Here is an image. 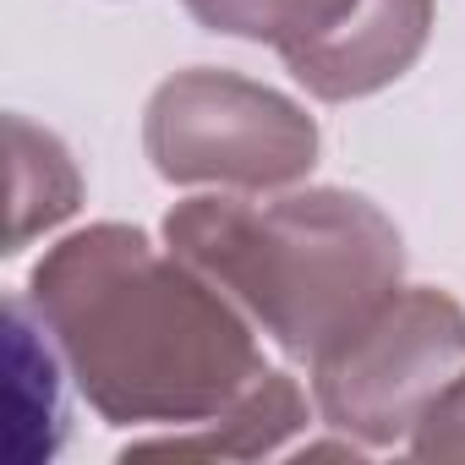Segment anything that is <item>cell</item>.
Returning <instances> with one entry per match:
<instances>
[{
	"mask_svg": "<svg viewBox=\"0 0 465 465\" xmlns=\"http://www.w3.org/2000/svg\"><path fill=\"white\" fill-rule=\"evenodd\" d=\"M34 307L115 421H186L263 378L219 291L121 224L61 242L34 274Z\"/></svg>",
	"mask_w": 465,
	"mask_h": 465,
	"instance_id": "cell-1",
	"label": "cell"
},
{
	"mask_svg": "<svg viewBox=\"0 0 465 465\" xmlns=\"http://www.w3.org/2000/svg\"><path fill=\"white\" fill-rule=\"evenodd\" d=\"M164 236L296 356L334 351L400 280L394 224L345 192L280 203L192 197L164 219Z\"/></svg>",
	"mask_w": 465,
	"mask_h": 465,
	"instance_id": "cell-2",
	"label": "cell"
},
{
	"mask_svg": "<svg viewBox=\"0 0 465 465\" xmlns=\"http://www.w3.org/2000/svg\"><path fill=\"white\" fill-rule=\"evenodd\" d=\"M213 34L269 39L318 99H356L400 77L427 39V0H186Z\"/></svg>",
	"mask_w": 465,
	"mask_h": 465,
	"instance_id": "cell-4",
	"label": "cell"
},
{
	"mask_svg": "<svg viewBox=\"0 0 465 465\" xmlns=\"http://www.w3.org/2000/svg\"><path fill=\"white\" fill-rule=\"evenodd\" d=\"M465 351V312L438 291H394L356 334L318 356V389L334 421L400 427Z\"/></svg>",
	"mask_w": 465,
	"mask_h": 465,
	"instance_id": "cell-5",
	"label": "cell"
},
{
	"mask_svg": "<svg viewBox=\"0 0 465 465\" xmlns=\"http://www.w3.org/2000/svg\"><path fill=\"white\" fill-rule=\"evenodd\" d=\"M148 153L164 181L285 186L312 170L318 126L247 77L186 72L148 104Z\"/></svg>",
	"mask_w": 465,
	"mask_h": 465,
	"instance_id": "cell-3",
	"label": "cell"
}]
</instances>
